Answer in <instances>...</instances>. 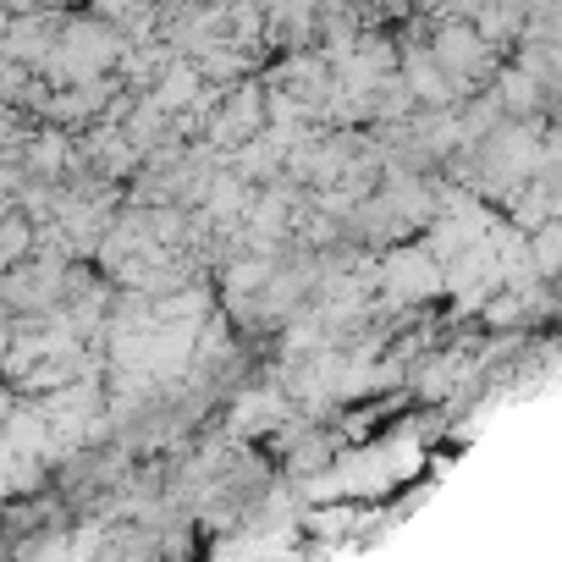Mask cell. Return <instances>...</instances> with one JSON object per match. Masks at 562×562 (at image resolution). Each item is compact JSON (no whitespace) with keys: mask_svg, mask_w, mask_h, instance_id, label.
Returning <instances> with one entry per match:
<instances>
[{"mask_svg":"<svg viewBox=\"0 0 562 562\" xmlns=\"http://www.w3.org/2000/svg\"><path fill=\"white\" fill-rule=\"evenodd\" d=\"M12 403H18V392L7 386V375H0V419H7V408H12Z\"/></svg>","mask_w":562,"mask_h":562,"instance_id":"3","label":"cell"},{"mask_svg":"<svg viewBox=\"0 0 562 562\" xmlns=\"http://www.w3.org/2000/svg\"><path fill=\"white\" fill-rule=\"evenodd\" d=\"M23 160H29V171L34 177H61L67 166H78V149H72V133L67 127H40V133H29L23 138Z\"/></svg>","mask_w":562,"mask_h":562,"instance_id":"2","label":"cell"},{"mask_svg":"<svg viewBox=\"0 0 562 562\" xmlns=\"http://www.w3.org/2000/svg\"><path fill=\"white\" fill-rule=\"evenodd\" d=\"M288 414H293V403L281 397L276 386H248V392H237L226 430L232 436H270V430H281V419H288Z\"/></svg>","mask_w":562,"mask_h":562,"instance_id":"1","label":"cell"}]
</instances>
